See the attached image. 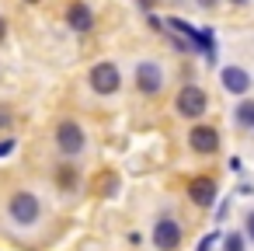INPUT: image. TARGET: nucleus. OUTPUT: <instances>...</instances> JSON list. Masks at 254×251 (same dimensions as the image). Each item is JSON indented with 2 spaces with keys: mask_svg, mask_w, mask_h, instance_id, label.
<instances>
[{
  "mask_svg": "<svg viewBox=\"0 0 254 251\" xmlns=\"http://www.w3.org/2000/svg\"><path fill=\"white\" fill-rule=\"evenodd\" d=\"M87 81H91V87L98 94H115L119 84H122V74H119L115 63H98V67H91V77Z\"/></svg>",
  "mask_w": 254,
  "mask_h": 251,
  "instance_id": "1",
  "label": "nucleus"
},
{
  "mask_svg": "<svg viewBox=\"0 0 254 251\" xmlns=\"http://www.w3.org/2000/svg\"><path fill=\"white\" fill-rule=\"evenodd\" d=\"M39 213H42V206H39V199H35L32 192H14V199H11V216H14V223L28 227V223L39 220Z\"/></svg>",
  "mask_w": 254,
  "mask_h": 251,
  "instance_id": "2",
  "label": "nucleus"
},
{
  "mask_svg": "<svg viewBox=\"0 0 254 251\" xmlns=\"http://www.w3.org/2000/svg\"><path fill=\"white\" fill-rule=\"evenodd\" d=\"M205 105H209V98H205L202 87H195V84L181 87V94H178V112H181L185 119H198V115L205 112Z\"/></svg>",
  "mask_w": 254,
  "mask_h": 251,
  "instance_id": "3",
  "label": "nucleus"
},
{
  "mask_svg": "<svg viewBox=\"0 0 254 251\" xmlns=\"http://www.w3.org/2000/svg\"><path fill=\"white\" fill-rule=\"evenodd\" d=\"M153 244H157L160 251H174V248L181 244V227H178V220H171V216L157 220V227H153Z\"/></svg>",
  "mask_w": 254,
  "mask_h": 251,
  "instance_id": "4",
  "label": "nucleus"
},
{
  "mask_svg": "<svg viewBox=\"0 0 254 251\" xmlns=\"http://www.w3.org/2000/svg\"><path fill=\"white\" fill-rule=\"evenodd\" d=\"M56 143H60L63 154H80V150H84V129H80L77 122H60Z\"/></svg>",
  "mask_w": 254,
  "mask_h": 251,
  "instance_id": "5",
  "label": "nucleus"
},
{
  "mask_svg": "<svg viewBox=\"0 0 254 251\" xmlns=\"http://www.w3.org/2000/svg\"><path fill=\"white\" fill-rule=\"evenodd\" d=\"M188 143H191L195 154H216V150H219V133H216L212 126H195V129L188 133Z\"/></svg>",
  "mask_w": 254,
  "mask_h": 251,
  "instance_id": "6",
  "label": "nucleus"
},
{
  "mask_svg": "<svg viewBox=\"0 0 254 251\" xmlns=\"http://www.w3.org/2000/svg\"><path fill=\"white\" fill-rule=\"evenodd\" d=\"M160 84H164V74H160L157 63H139V67H136V87H139L143 94H157Z\"/></svg>",
  "mask_w": 254,
  "mask_h": 251,
  "instance_id": "7",
  "label": "nucleus"
},
{
  "mask_svg": "<svg viewBox=\"0 0 254 251\" xmlns=\"http://www.w3.org/2000/svg\"><path fill=\"white\" fill-rule=\"evenodd\" d=\"M188 195H191L195 206H212L216 202V181L212 178H195L188 185Z\"/></svg>",
  "mask_w": 254,
  "mask_h": 251,
  "instance_id": "8",
  "label": "nucleus"
},
{
  "mask_svg": "<svg viewBox=\"0 0 254 251\" xmlns=\"http://www.w3.org/2000/svg\"><path fill=\"white\" fill-rule=\"evenodd\" d=\"M223 87H226L230 94H244V91L251 87V74L240 70V67H226V70H223Z\"/></svg>",
  "mask_w": 254,
  "mask_h": 251,
  "instance_id": "9",
  "label": "nucleus"
},
{
  "mask_svg": "<svg viewBox=\"0 0 254 251\" xmlns=\"http://www.w3.org/2000/svg\"><path fill=\"white\" fill-rule=\"evenodd\" d=\"M66 21H70V28H73V32H91L94 14H91V7H87V4H70Z\"/></svg>",
  "mask_w": 254,
  "mask_h": 251,
  "instance_id": "10",
  "label": "nucleus"
},
{
  "mask_svg": "<svg viewBox=\"0 0 254 251\" xmlns=\"http://www.w3.org/2000/svg\"><path fill=\"white\" fill-rule=\"evenodd\" d=\"M233 115H237V126H244V129H254V101H240Z\"/></svg>",
  "mask_w": 254,
  "mask_h": 251,
  "instance_id": "11",
  "label": "nucleus"
},
{
  "mask_svg": "<svg viewBox=\"0 0 254 251\" xmlns=\"http://www.w3.org/2000/svg\"><path fill=\"white\" fill-rule=\"evenodd\" d=\"M56 181H60V185H66V188H73V185H77V171H73V167H60Z\"/></svg>",
  "mask_w": 254,
  "mask_h": 251,
  "instance_id": "12",
  "label": "nucleus"
},
{
  "mask_svg": "<svg viewBox=\"0 0 254 251\" xmlns=\"http://www.w3.org/2000/svg\"><path fill=\"white\" fill-rule=\"evenodd\" d=\"M223 251H244V237L240 234H226L223 237Z\"/></svg>",
  "mask_w": 254,
  "mask_h": 251,
  "instance_id": "13",
  "label": "nucleus"
},
{
  "mask_svg": "<svg viewBox=\"0 0 254 251\" xmlns=\"http://www.w3.org/2000/svg\"><path fill=\"white\" fill-rule=\"evenodd\" d=\"M212 241H216V234H209V237H202V241H198V251H209V248H212Z\"/></svg>",
  "mask_w": 254,
  "mask_h": 251,
  "instance_id": "14",
  "label": "nucleus"
},
{
  "mask_svg": "<svg viewBox=\"0 0 254 251\" xmlns=\"http://www.w3.org/2000/svg\"><path fill=\"white\" fill-rule=\"evenodd\" d=\"M14 150V140H4V143H0V157H7Z\"/></svg>",
  "mask_w": 254,
  "mask_h": 251,
  "instance_id": "15",
  "label": "nucleus"
},
{
  "mask_svg": "<svg viewBox=\"0 0 254 251\" xmlns=\"http://www.w3.org/2000/svg\"><path fill=\"white\" fill-rule=\"evenodd\" d=\"M247 237L254 241V213H247Z\"/></svg>",
  "mask_w": 254,
  "mask_h": 251,
  "instance_id": "16",
  "label": "nucleus"
},
{
  "mask_svg": "<svg viewBox=\"0 0 254 251\" xmlns=\"http://www.w3.org/2000/svg\"><path fill=\"white\" fill-rule=\"evenodd\" d=\"M195 4H198V7H216L219 0H195Z\"/></svg>",
  "mask_w": 254,
  "mask_h": 251,
  "instance_id": "17",
  "label": "nucleus"
},
{
  "mask_svg": "<svg viewBox=\"0 0 254 251\" xmlns=\"http://www.w3.org/2000/svg\"><path fill=\"white\" fill-rule=\"evenodd\" d=\"M4 39H7V21L0 18V42H4Z\"/></svg>",
  "mask_w": 254,
  "mask_h": 251,
  "instance_id": "18",
  "label": "nucleus"
},
{
  "mask_svg": "<svg viewBox=\"0 0 254 251\" xmlns=\"http://www.w3.org/2000/svg\"><path fill=\"white\" fill-rule=\"evenodd\" d=\"M0 126H11V115L7 112H0Z\"/></svg>",
  "mask_w": 254,
  "mask_h": 251,
  "instance_id": "19",
  "label": "nucleus"
},
{
  "mask_svg": "<svg viewBox=\"0 0 254 251\" xmlns=\"http://www.w3.org/2000/svg\"><path fill=\"white\" fill-rule=\"evenodd\" d=\"M233 4H247V0H233Z\"/></svg>",
  "mask_w": 254,
  "mask_h": 251,
  "instance_id": "20",
  "label": "nucleus"
},
{
  "mask_svg": "<svg viewBox=\"0 0 254 251\" xmlns=\"http://www.w3.org/2000/svg\"><path fill=\"white\" fill-rule=\"evenodd\" d=\"M28 4H35V0H28Z\"/></svg>",
  "mask_w": 254,
  "mask_h": 251,
  "instance_id": "21",
  "label": "nucleus"
}]
</instances>
